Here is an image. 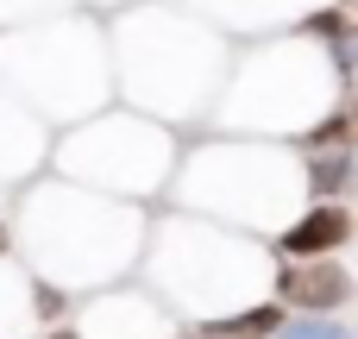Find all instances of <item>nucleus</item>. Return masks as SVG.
<instances>
[{
	"label": "nucleus",
	"mask_w": 358,
	"mask_h": 339,
	"mask_svg": "<svg viewBox=\"0 0 358 339\" xmlns=\"http://www.w3.org/2000/svg\"><path fill=\"white\" fill-rule=\"evenodd\" d=\"M283 302L277 308H296V315H340L352 302V271L334 264V258H315V264H289L277 277Z\"/></svg>",
	"instance_id": "1"
},
{
	"label": "nucleus",
	"mask_w": 358,
	"mask_h": 339,
	"mask_svg": "<svg viewBox=\"0 0 358 339\" xmlns=\"http://www.w3.org/2000/svg\"><path fill=\"white\" fill-rule=\"evenodd\" d=\"M346 239H352V214H346L340 201H327V208H308V220H296V226L283 233V252H289L296 264H315V258L340 252Z\"/></svg>",
	"instance_id": "2"
},
{
	"label": "nucleus",
	"mask_w": 358,
	"mask_h": 339,
	"mask_svg": "<svg viewBox=\"0 0 358 339\" xmlns=\"http://www.w3.org/2000/svg\"><path fill=\"white\" fill-rule=\"evenodd\" d=\"M283 321H289V308H277V302H252V308H239V315H227V321H208L201 333H214V339H271Z\"/></svg>",
	"instance_id": "3"
},
{
	"label": "nucleus",
	"mask_w": 358,
	"mask_h": 339,
	"mask_svg": "<svg viewBox=\"0 0 358 339\" xmlns=\"http://www.w3.org/2000/svg\"><path fill=\"white\" fill-rule=\"evenodd\" d=\"M271 339H352V327L340 315H296V321H283Z\"/></svg>",
	"instance_id": "4"
},
{
	"label": "nucleus",
	"mask_w": 358,
	"mask_h": 339,
	"mask_svg": "<svg viewBox=\"0 0 358 339\" xmlns=\"http://www.w3.org/2000/svg\"><path fill=\"white\" fill-rule=\"evenodd\" d=\"M308 170H315V189H321V195H340L352 164H346V151H334V157H321V164H308Z\"/></svg>",
	"instance_id": "5"
},
{
	"label": "nucleus",
	"mask_w": 358,
	"mask_h": 339,
	"mask_svg": "<svg viewBox=\"0 0 358 339\" xmlns=\"http://www.w3.org/2000/svg\"><path fill=\"white\" fill-rule=\"evenodd\" d=\"M308 31H315V38H334V44H340V38H352V25H346V6H327V13H315V19H308Z\"/></svg>",
	"instance_id": "6"
},
{
	"label": "nucleus",
	"mask_w": 358,
	"mask_h": 339,
	"mask_svg": "<svg viewBox=\"0 0 358 339\" xmlns=\"http://www.w3.org/2000/svg\"><path fill=\"white\" fill-rule=\"evenodd\" d=\"M44 339H82V327H63L57 321V327H44Z\"/></svg>",
	"instance_id": "7"
},
{
	"label": "nucleus",
	"mask_w": 358,
	"mask_h": 339,
	"mask_svg": "<svg viewBox=\"0 0 358 339\" xmlns=\"http://www.w3.org/2000/svg\"><path fill=\"white\" fill-rule=\"evenodd\" d=\"M182 339H214V333H182Z\"/></svg>",
	"instance_id": "8"
}]
</instances>
